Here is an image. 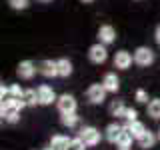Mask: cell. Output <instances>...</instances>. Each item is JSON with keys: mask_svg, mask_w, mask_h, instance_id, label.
Here are the masks:
<instances>
[{"mask_svg": "<svg viewBox=\"0 0 160 150\" xmlns=\"http://www.w3.org/2000/svg\"><path fill=\"white\" fill-rule=\"evenodd\" d=\"M78 136L86 142L88 148H94V146H98L100 140H102V132H100L98 128H94V126H82L80 132H78Z\"/></svg>", "mask_w": 160, "mask_h": 150, "instance_id": "1", "label": "cell"}, {"mask_svg": "<svg viewBox=\"0 0 160 150\" xmlns=\"http://www.w3.org/2000/svg\"><path fill=\"white\" fill-rule=\"evenodd\" d=\"M154 50L152 48H148V46H138L136 50H134V64L136 66H142V68H146L150 66V64L154 62Z\"/></svg>", "mask_w": 160, "mask_h": 150, "instance_id": "2", "label": "cell"}, {"mask_svg": "<svg viewBox=\"0 0 160 150\" xmlns=\"http://www.w3.org/2000/svg\"><path fill=\"white\" fill-rule=\"evenodd\" d=\"M88 60L92 64H104L108 60V50H106V44L102 42H96L88 48Z\"/></svg>", "mask_w": 160, "mask_h": 150, "instance_id": "3", "label": "cell"}, {"mask_svg": "<svg viewBox=\"0 0 160 150\" xmlns=\"http://www.w3.org/2000/svg\"><path fill=\"white\" fill-rule=\"evenodd\" d=\"M106 94H108V90L104 88L102 82H100V84H90L88 90H86V98L92 104H102L104 100H106Z\"/></svg>", "mask_w": 160, "mask_h": 150, "instance_id": "4", "label": "cell"}, {"mask_svg": "<svg viewBox=\"0 0 160 150\" xmlns=\"http://www.w3.org/2000/svg\"><path fill=\"white\" fill-rule=\"evenodd\" d=\"M56 108H58L60 114H64V112H76L78 102H76V98H74L72 94H60L58 100H56Z\"/></svg>", "mask_w": 160, "mask_h": 150, "instance_id": "5", "label": "cell"}, {"mask_svg": "<svg viewBox=\"0 0 160 150\" xmlns=\"http://www.w3.org/2000/svg\"><path fill=\"white\" fill-rule=\"evenodd\" d=\"M134 62V54H130L128 50H118L114 54V68L118 70H128Z\"/></svg>", "mask_w": 160, "mask_h": 150, "instance_id": "6", "label": "cell"}, {"mask_svg": "<svg viewBox=\"0 0 160 150\" xmlns=\"http://www.w3.org/2000/svg\"><path fill=\"white\" fill-rule=\"evenodd\" d=\"M38 102L42 104V106H50L52 102H56L58 96L56 92L52 90V86H48V84H42V86H38Z\"/></svg>", "mask_w": 160, "mask_h": 150, "instance_id": "7", "label": "cell"}, {"mask_svg": "<svg viewBox=\"0 0 160 150\" xmlns=\"http://www.w3.org/2000/svg\"><path fill=\"white\" fill-rule=\"evenodd\" d=\"M16 72H18V76L22 78V80H32L34 74L38 72V66L32 62V60H22V62L18 64Z\"/></svg>", "mask_w": 160, "mask_h": 150, "instance_id": "8", "label": "cell"}, {"mask_svg": "<svg viewBox=\"0 0 160 150\" xmlns=\"http://www.w3.org/2000/svg\"><path fill=\"white\" fill-rule=\"evenodd\" d=\"M38 74H42V76H46V78H56L58 76L56 60H42V62L38 64Z\"/></svg>", "mask_w": 160, "mask_h": 150, "instance_id": "9", "label": "cell"}, {"mask_svg": "<svg viewBox=\"0 0 160 150\" xmlns=\"http://www.w3.org/2000/svg\"><path fill=\"white\" fill-rule=\"evenodd\" d=\"M114 40H116V30H114V26H110V24H102V26L98 28V42L102 44H112Z\"/></svg>", "mask_w": 160, "mask_h": 150, "instance_id": "10", "label": "cell"}, {"mask_svg": "<svg viewBox=\"0 0 160 150\" xmlns=\"http://www.w3.org/2000/svg\"><path fill=\"white\" fill-rule=\"evenodd\" d=\"M26 106L28 104H26L24 98H14V96H8L0 102V110H20V112H22Z\"/></svg>", "mask_w": 160, "mask_h": 150, "instance_id": "11", "label": "cell"}, {"mask_svg": "<svg viewBox=\"0 0 160 150\" xmlns=\"http://www.w3.org/2000/svg\"><path fill=\"white\" fill-rule=\"evenodd\" d=\"M136 142H138V146L144 148V150L154 148V144L158 142V134H156V132H150V130L146 128V132H144L140 138H136Z\"/></svg>", "mask_w": 160, "mask_h": 150, "instance_id": "12", "label": "cell"}, {"mask_svg": "<svg viewBox=\"0 0 160 150\" xmlns=\"http://www.w3.org/2000/svg\"><path fill=\"white\" fill-rule=\"evenodd\" d=\"M102 84H104V88H106L108 92H112V94H116L120 90V78L114 72H106V74H104Z\"/></svg>", "mask_w": 160, "mask_h": 150, "instance_id": "13", "label": "cell"}, {"mask_svg": "<svg viewBox=\"0 0 160 150\" xmlns=\"http://www.w3.org/2000/svg\"><path fill=\"white\" fill-rule=\"evenodd\" d=\"M134 140H136V138H134V134L130 132L128 126L124 124V126H122V132H120V136H118V140H116V146H118V148H130Z\"/></svg>", "mask_w": 160, "mask_h": 150, "instance_id": "14", "label": "cell"}, {"mask_svg": "<svg viewBox=\"0 0 160 150\" xmlns=\"http://www.w3.org/2000/svg\"><path fill=\"white\" fill-rule=\"evenodd\" d=\"M120 132H122V126H120L118 122H110L106 128H104V138L108 140V142L116 144V140L120 136Z\"/></svg>", "mask_w": 160, "mask_h": 150, "instance_id": "15", "label": "cell"}, {"mask_svg": "<svg viewBox=\"0 0 160 150\" xmlns=\"http://www.w3.org/2000/svg\"><path fill=\"white\" fill-rule=\"evenodd\" d=\"M70 142H72V138L64 136V134H54L52 140H50V146H52L54 150H68Z\"/></svg>", "mask_w": 160, "mask_h": 150, "instance_id": "16", "label": "cell"}, {"mask_svg": "<svg viewBox=\"0 0 160 150\" xmlns=\"http://www.w3.org/2000/svg\"><path fill=\"white\" fill-rule=\"evenodd\" d=\"M56 64H58V76L60 78H68L70 74H72V62H70L68 58H58L56 60Z\"/></svg>", "mask_w": 160, "mask_h": 150, "instance_id": "17", "label": "cell"}, {"mask_svg": "<svg viewBox=\"0 0 160 150\" xmlns=\"http://www.w3.org/2000/svg\"><path fill=\"white\" fill-rule=\"evenodd\" d=\"M78 116H76V112H64V114H60V124H62L64 128H74L78 124Z\"/></svg>", "mask_w": 160, "mask_h": 150, "instance_id": "18", "label": "cell"}, {"mask_svg": "<svg viewBox=\"0 0 160 150\" xmlns=\"http://www.w3.org/2000/svg\"><path fill=\"white\" fill-rule=\"evenodd\" d=\"M126 104L122 102V100H114L112 104H110V114H112V116H116V118H124V114H126Z\"/></svg>", "mask_w": 160, "mask_h": 150, "instance_id": "19", "label": "cell"}, {"mask_svg": "<svg viewBox=\"0 0 160 150\" xmlns=\"http://www.w3.org/2000/svg\"><path fill=\"white\" fill-rule=\"evenodd\" d=\"M126 126H128V130L134 134V138H140L144 132H146V126H144L140 120H132V122H126Z\"/></svg>", "mask_w": 160, "mask_h": 150, "instance_id": "20", "label": "cell"}, {"mask_svg": "<svg viewBox=\"0 0 160 150\" xmlns=\"http://www.w3.org/2000/svg\"><path fill=\"white\" fill-rule=\"evenodd\" d=\"M148 116L154 120H160V98H152L148 102Z\"/></svg>", "mask_w": 160, "mask_h": 150, "instance_id": "21", "label": "cell"}, {"mask_svg": "<svg viewBox=\"0 0 160 150\" xmlns=\"http://www.w3.org/2000/svg\"><path fill=\"white\" fill-rule=\"evenodd\" d=\"M22 98L26 100L28 106H36V104H40V102H38V90H34V88H26V90H24V96H22Z\"/></svg>", "mask_w": 160, "mask_h": 150, "instance_id": "22", "label": "cell"}, {"mask_svg": "<svg viewBox=\"0 0 160 150\" xmlns=\"http://www.w3.org/2000/svg\"><path fill=\"white\" fill-rule=\"evenodd\" d=\"M0 114L8 124H16L20 120V110H0Z\"/></svg>", "mask_w": 160, "mask_h": 150, "instance_id": "23", "label": "cell"}, {"mask_svg": "<svg viewBox=\"0 0 160 150\" xmlns=\"http://www.w3.org/2000/svg\"><path fill=\"white\" fill-rule=\"evenodd\" d=\"M8 4H10L12 10H26L28 4H30V0H8Z\"/></svg>", "mask_w": 160, "mask_h": 150, "instance_id": "24", "label": "cell"}, {"mask_svg": "<svg viewBox=\"0 0 160 150\" xmlns=\"http://www.w3.org/2000/svg\"><path fill=\"white\" fill-rule=\"evenodd\" d=\"M134 100H136L138 104H148V92L144 88H138L136 92H134Z\"/></svg>", "mask_w": 160, "mask_h": 150, "instance_id": "25", "label": "cell"}, {"mask_svg": "<svg viewBox=\"0 0 160 150\" xmlns=\"http://www.w3.org/2000/svg\"><path fill=\"white\" fill-rule=\"evenodd\" d=\"M68 150H86V142H84L80 136L72 138V142H70V148Z\"/></svg>", "mask_w": 160, "mask_h": 150, "instance_id": "26", "label": "cell"}, {"mask_svg": "<svg viewBox=\"0 0 160 150\" xmlns=\"http://www.w3.org/2000/svg\"><path fill=\"white\" fill-rule=\"evenodd\" d=\"M10 96L22 98V96H24V88L20 86V84H10Z\"/></svg>", "mask_w": 160, "mask_h": 150, "instance_id": "27", "label": "cell"}, {"mask_svg": "<svg viewBox=\"0 0 160 150\" xmlns=\"http://www.w3.org/2000/svg\"><path fill=\"white\" fill-rule=\"evenodd\" d=\"M126 122H132V120H138V110L136 108H126V114H124Z\"/></svg>", "mask_w": 160, "mask_h": 150, "instance_id": "28", "label": "cell"}, {"mask_svg": "<svg viewBox=\"0 0 160 150\" xmlns=\"http://www.w3.org/2000/svg\"><path fill=\"white\" fill-rule=\"evenodd\" d=\"M154 40H156V44H160V24L156 26V30H154Z\"/></svg>", "mask_w": 160, "mask_h": 150, "instance_id": "29", "label": "cell"}, {"mask_svg": "<svg viewBox=\"0 0 160 150\" xmlns=\"http://www.w3.org/2000/svg\"><path fill=\"white\" fill-rule=\"evenodd\" d=\"M80 2H84V4H90V2H94V0H80Z\"/></svg>", "mask_w": 160, "mask_h": 150, "instance_id": "30", "label": "cell"}, {"mask_svg": "<svg viewBox=\"0 0 160 150\" xmlns=\"http://www.w3.org/2000/svg\"><path fill=\"white\" fill-rule=\"evenodd\" d=\"M38 2H52V0H38Z\"/></svg>", "mask_w": 160, "mask_h": 150, "instance_id": "31", "label": "cell"}, {"mask_svg": "<svg viewBox=\"0 0 160 150\" xmlns=\"http://www.w3.org/2000/svg\"><path fill=\"white\" fill-rule=\"evenodd\" d=\"M42 150H54V148H52V146H48V148H42Z\"/></svg>", "mask_w": 160, "mask_h": 150, "instance_id": "32", "label": "cell"}, {"mask_svg": "<svg viewBox=\"0 0 160 150\" xmlns=\"http://www.w3.org/2000/svg\"><path fill=\"white\" fill-rule=\"evenodd\" d=\"M156 134H158V142H160V130H158V132H156Z\"/></svg>", "mask_w": 160, "mask_h": 150, "instance_id": "33", "label": "cell"}, {"mask_svg": "<svg viewBox=\"0 0 160 150\" xmlns=\"http://www.w3.org/2000/svg\"><path fill=\"white\" fill-rule=\"evenodd\" d=\"M118 150H130V148H118Z\"/></svg>", "mask_w": 160, "mask_h": 150, "instance_id": "34", "label": "cell"}]
</instances>
